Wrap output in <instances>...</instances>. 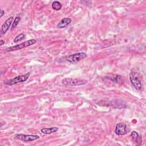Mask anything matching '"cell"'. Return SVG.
<instances>
[{
	"label": "cell",
	"mask_w": 146,
	"mask_h": 146,
	"mask_svg": "<svg viewBox=\"0 0 146 146\" xmlns=\"http://www.w3.org/2000/svg\"><path fill=\"white\" fill-rule=\"evenodd\" d=\"M13 19H14V18L13 17H10L2 25L1 27V33L2 34H5L7 32V31L9 30L10 26L13 23Z\"/></svg>",
	"instance_id": "obj_8"
},
{
	"label": "cell",
	"mask_w": 146,
	"mask_h": 146,
	"mask_svg": "<svg viewBox=\"0 0 146 146\" xmlns=\"http://www.w3.org/2000/svg\"><path fill=\"white\" fill-rule=\"evenodd\" d=\"M71 19L69 18H64L58 23L56 27L59 29L65 28L71 23Z\"/></svg>",
	"instance_id": "obj_9"
},
{
	"label": "cell",
	"mask_w": 146,
	"mask_h": 146,
	"mask_svg": "<svg viewBox=\"0 0 146 146\" xmlns=\"http://www.w3.org/2000/svg\"><path fill=\"white\" fill-rule=\"evenodd\" d=\"M25 38V35L23 33H21L19 34V35H18L14 39V42L15 43H17L18 42H19V41H21L23 39H24Z\"/></svg>",
	"instance_id": "obj_12"
},
{
	"label": "cell",
	"mask_w": 146,
	"mask_h": 146,
	"mask_svg": "<svg viewBox=\"0 0 146 146\" xmlns=\"http://www.w3.org/2000/svg\"><path fill=\"white\" fill-rule=\"evenodd\" d=\"M20 21H21V18L19 17H16L15 18L14 20V22H13L12 26H11V30H12L17 26V25L19 24Z\"/></svg>",
	"instance_id": "obj_13"
},
{
	"label": "cell",
	"mask_w": 146,
	"mask_h": 146,
	"mask_svg": "<svg viewBox=\"0 0 146 146\" xmlns=\"http://www.w3.org/2000/svg\"><path fill=\"white\" fill-rule=\"evenodd\" d=\"M30 73H27V74H24V75L17 76L15 77L14 78L11 79L10 80L6 82L5 84L9 85V86H12V85H14V84H16L18 83L24 82L29 79V78L30 76Z\"/></svg>",
	"instance_id": "obj_5"
},
{
	"label": "cell",
	"mask_w": 146,
	"mask_h": 146,
	"mask_svg": "<svg viewBox=\"0 0 146 146\" xmlns=\"http://www.w3.org/2000/svg\"><path fill=\"white\" fill-rule=\"evenodd\" d=\"M62 82L63 84L66 86H77L84 85L87 83V81L78 78H65L62 80Z\"/></svg>",
	"instance_id": "obj_3"
},
{
	"label": "cell",
	"mask_w": 146,
	"mask_h": 146,
	"mask_svg": "<svg viewBox=\"0 0 146 146\" xmlns=\"http://www.w3.org/2000/svg\"><path fill=\"white\" fill-rule=\"evenodd\" d=\"M62 5L61 3H60L58 1H54L52 3V7L53 9L55 10H59L62 9Z\"/></svg>",
	"instance_id": "obj_11"
},
{
	"label": "cell",
	"mask_w": 146,
	"mask_h": 146,
	"mask_svg": "<svg viewBox=\"0 0 146 146\" xmlns=\"http://www.w3.org/2000/svg\"><path fill=\"white\" fill-rule=\"evenodd\" d=\"M127 126L124 123H119L115 128V133L117 135H124L127 133Z\"/></svg>",
	"instance_id": "obj_7"
},
{
	"label": "cell",
	"mask_w": 146,
	"mask_h": 146,
	"mask_svg": "<svg viewBox=\"0 0 146 146\" xmlns=\"http://www.w3.org/2000/svg\"><path fill=\"white\" fill-rule=\"evenodd\" d=\"M58 128L54 127L51 128H43L41 129L40 131L43 133L50 134L54 132H56V131H58Z\"/></svg>",
	"instance_id": "obj_10"
},
{
	"label": "cell",
	"mask_w": 146,
	"mask_h": 146,
	"mask_svg": "<svg viewBox=\"0 0 146 146\" xmlns=\"http://www.w3.org/2000/svg\"><path fill=\"white\" fill-rule=\"evenodd\" d=\"M129 79L132 85L136 90L138 91L141 90L142 87V84L139 78V74L137 72L132 71L129 74Z\"/></svg>",
	"instance_id": "obj_2"
},
{
	"label": "cell",
	"mask_w": 146,
	"mask_h": 146,
	"mask_svg": "<svg viewBox=\"0 0 146 146\" xmlns=\"http://www.w3.org/2000/svg\"><path fill=\"white\" fill-rule=\"evenodd\" d=\"M15 139L22 140L23 141H31L39 138L38 135H24V134H17L15 136Z\"/></svg>",
	"instance_id": "obj_6"
},
{
	"label": "cell",
	"mask_w": 146,
	"mask_h": 146,
	"mask_svg": "<svg viewBox=\"0 0 146 146\" xmlns=\"http://www.w3.org/2000/svg\"><path fill=\"white\" fill-rule=\"evenodd\" d=\"M36 43V40L35 39H30L28 40L27 41H25L23 43H19L18 44H17L15 46H13L9 47H7L5 49H4L5 52H9V51H16L22 48H24L26 47H27L34 43Z\"/></svg>",
	"instance_id": "obj_1"
},
{
	"label": "cell",
	"mask_w": 146,
	"mask_h": 146,
	"mask_svg": "<svg viewBox=\"0 0 146 146\" xmlns=\"http://www.w3.org/2000/svg\"><path fill=\"white\" fill-rule=\"evenodd\" d=\"M131 136L135 140H137V139L138 138V134L136 131H132L131 133Z\"/></svg>",
	"instance_id": "obj_14"
},
{
	"label": "cell",
	"mask_w": 146,
	"mask_h": 146,
	"mask_svg": "<svg viewBox=\"0 0 146 146\" xmlns=\"http://www.w3.org/2000/svg\"><path fill=\"white\" fill-rule=\"evenodd\" d=\"M3 44H5V40H1V41H0V45L2 46Z\"/></svg>",
	"instance_id": "obj_16"
},
{
	"label": "cell",
	"mask_w": 146,
	"mask_h": 146,
	"mask_svg": "<svg viewBox=\"0 0 146 146\" xmlns=\"http://www.w3.org/2000/svg\"><path fill=\"white\" fill-rule=\"evenodd\" d=\"M87 56V54L85 52H78L70 55L67 56L66 60L71 63H76L81 60L84 59Z\"/></svg>",
	"instance_id": "obj_4"
},
{
	"label": "cell",
	"mask_w": 146,
	"mask_h": 146,
	"mask_svg": "<svg viewBox=\"0 0 146 146\" xmlns=\"http://www.w3.org/2000/svg\"><path fill=\"white\" fill-rule=\"evenodd\" d=\"M4 14H5V11L2 9H1V10H0V18H2V16L4 15Z\"/></svg>",
	"instance_id": "obj_15"
}]
</instances>
